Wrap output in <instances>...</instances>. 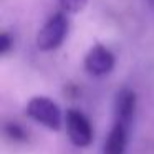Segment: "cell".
<instances>
[{
  "label": "cell",
  "instance_id": "1",
  "mask_svg": "<svg viewBox=\"0 0 154 154\" xmlns=\"http://www.w3.org/2000/svg\"><path fill=\"white\" fill-rule=\"evenodd\" d=\"M68 33V17L63 12L53 14L37 33V47L42 51H51L63 43Z\"/></svg>",
  "mask_w": 154,
  "mask_h": 154
},
{
  "label": "cell",
  "instance_id": "2",
  "mask_svg": "<svg viewBox=\"0 0 154 154\" xmlns=\"http://www.w3.org/2000/svg\"><path fill=\"white\" fill-rule=\"evenodd\" d=\"M27 114L33 121L43 124L48 129L58 131L61 128V111L55 101L48 100L45 96H35L27 104Z\"/></svg>",
  "mask_w": 154,
  "mask_h": 154
},
{
  "label": "cell",
  "instance_id": "3",
  "mask_svg": "<svg viewBox=\"0 0 154 154\" xmlns=\"http://www.w3.org/2000/svg\"><path fill=\"white\" fill-rule=\"evenodd\" d=\"M66 131L70 141L76 147H86L93 141V128L90 119L78 109L66 111Z\"/></svg>",
  "mask_w": 154,
  "mask_h": 154
},
{
  "label": "cell",
  "instance_id": "4",
  "mask_svg": "<svg viewBox=\"0 0 154 154\" xmlns=\"http://www.w3.org/2000/svg\"><path fill=\"white\" fill-rule=\"evenodd\" d=\"M85 68L93 76L108 75L114 68V55L104 45H94L85 57Z\"/></svg>",
  "mask_w": 154,
  "mask_h": 154
},
{
  "label": "cell",
  "instance_id": "5",
  "mask_svg": "<svg viewBox=\"0 0 154 154\" xmlns=\"http://www.w3.org/2000/svg\"><path fill=\"white\" fill-rule=\"evenodd\" d=\"M136 111V94L131 90H121L114 100V123L129 128Z\"/></svg>",
  "mask_w": 154,
  "mask_h": 154
},
{
  "label": "cell",
  "instance_id": "6",
  "mask_svg": "<svg viewBox=\"0 0 154 154\" xmlns=\"http://www.w3.org/2000/svg\"><path fill=\"white\" fill-rule=\"evenodd\" d=\"M128 129L124 124L114 123L113 129L108 134V139L104 141L103 154H124L128 144Z\"/></svg>",
  "mask_w": 154,
  "mask_h": 154
},
{
  "label": "cell",
  "instance_id": "7",
  "mask_svg": "<svg viewBox=\"0 0 154 154\" xmlns=\"http://www.w3.org/2000/svg\"><path fill=\"white\" fill-rule=\"evenodd\" d=\"M88 0H58L61 12L63 14H78L86 7Z\"/></svg>",
  "mask_w": 154,
  "mask_h": 154
},
{
  "label": "cell",
  "instance_id": "8",
  "mask_svg": "<svg viewBox=\"0 0 154 154\" xmlns=\"http://www.w3.org/2000/svg\"><path fill=\"white\" fill-rule=\"evenodd\" d=\"M5 134L14 141H25L27 139V133L23 131V128L18 126L17 123H8L5 126Z\"/></svg>",
  "mask_w": 154,
  "mask_h": 154
},
{
  "label": "cell",
  "instance_id": "9",
  "mask_svg": "<svg viewBox=\"0 0 154 154\" xmlns=\"http://www.w3.org/2000/svg\"><path fill=\"white\" fill-rule=\"evenodd\" d=\"M14 47V40L7 32H2L0 33V55H7L8 51Z\"/></svg>",
  "mask_w": 154,
  "mask_h": 154
},
{
  "label": "cell",
  "instance_id": "10",
  "mask_svg": "<svg viewBox=\"0 0 154 154\" xmlns=\"http://www.w3.org/2000/svg\"><path fill=\"white\" fill-rule=\"evenodd\" d=\"M149 2H151V4H154V0H149Z\"/></svg>",
  "mask_w": 154,
  "mask_h": 154
}]
</instances>
